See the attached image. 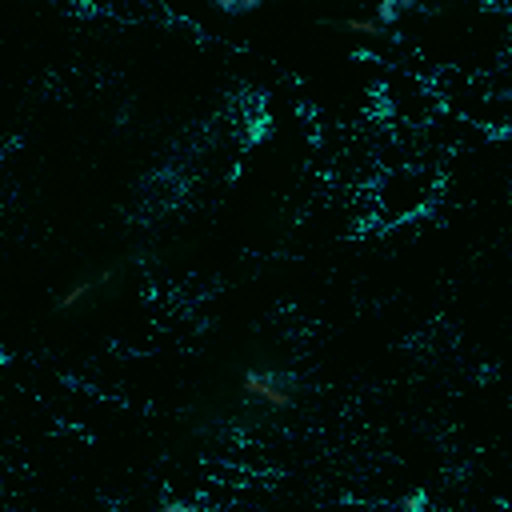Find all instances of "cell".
I'll return each mask as SVG.
<instances>
[{"label": "cell", "instance_id": "7a4b0ae2", "mask_svg": "<svg viewBox=\"0 0 512 512\" xmlns=\"http://www.w3.org/2000/svg\"><path fill=\"white\" fill-rule=\"evenodd\" d=\"M376 20H380V28H388V24H396L400 16H404V4H396V0H380L376 4V12H372Z\"/></svg>", "mask_w": 512, "mask_h": 512}, {"label": "cell", "instance_id": "6da1fadb", "mask_svg": "<svg viewBox=\"0 0 512 512\" xmlns=\"http://www.w3.org/2000/svg\"><path fill=\"white\" fill-rule=\"evenodd\" d=\"M244 396L260 400L264 408H288L296 396V380L276 368H248L244 372Z\"/></svg>", "mask_w": 512, "mask_h": 512}, {"label": "cell", "instance_id": "8992f818", "mask_svg": "<svg viewBox=\"0 0 512 512\" xmlns=\"http://www.w3.org/2000/svg\"><path fill=\"white\" fill-rule=\"evenodd\" d=\"M400 508H404V512H424V500H420V496H404Z\"/></svg>", "mask_w": 512, "mask_h": 512}, {"label": "cell", "instance_id": "52a82bcc", "mask_svg": "<svg viewBox=\"0 0 512 512\" xmlns=\"http://www.w3.org/2000/svg\"><path fill=\"white\" fill-rule=\"evenodd\" d=\"M160 512H180V504H164V508H160Z\"/></svg>", "mask_w": 512, "mask_h": 512}, {"label": "cell", "instance_id": "3957f363", "mask_svg": "<svg viewBox=\"0 0 512 512\" xmlns=\"http://www.w3.org/2000/svg\"><path fill=\"white\" fill-rule=\"evenodd\" d=\"M344 24H348V32H384L376 16H348Z\"/></svg>", "mask_w": 512, "mask_h": 512}, {"label": "cell", "instance_id": "277c9868", "mask_svg": "<svg viewBox=\"0 0 512 512\" xmlns=\"http://www.w3.org/2000/svg\"><path fill=\"white\" fill-rule=\"evenodd\" d=\"M92 288H96L92 280H80V284H76V288H72L68 296H60V308H76V304H80V300H84V296H88Z\"/></svg>", "mask_w": 512, "mask_h": 512}, {"label": "cell", "instance_id": "5b68a950", "mask_svg": "<svg viewBox=\"0 0 512 512\" xmlns=\"http://www.w3.org/2000/svg\"><path fill=\"white\" fill-rule=\"evenodd\" d=\"M216 8H220L224 16H248V12H260V4H256V0H248V4H228V0H220Z\"/></svg>", "mask_w": 512, "mask_h": 512}]
</instances>
